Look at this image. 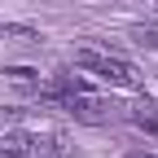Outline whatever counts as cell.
<instances>
[{
	"instance_id": "cell-7",
	"label": "cell",
	"mask_w": 158,
	"mask_h": 158,
	"mask_svg": "<svg viewBox=\"0 0 158 158\" xmlns=\"http://www.w3.org/2000/svg\"><path fill=\"white\" fill-rule=\"evenodd\" d=\"M136 40H141V44H149V48H158V31H136Z\"/></svg>"
},
{
	"instance_id": "cell-5",
	"label": "cell",
	"mask_w": 158,
	"mask_h": 158,
	"mask_svg": "<svg viewBox=\"0 0 158 158\" xmlns=\"http://www.w3.org/2000/svg\"><path fill=\"white\" fill-rule=\"evenodd\" d=\"M0 40H18V44H40V35L35 27H0Z\"/></svg>"
},
{
	"instance_id": "cell-1",
	"label": "cell",
	"mask_w": 158,
	"mask_h": 158,
	"mask_svg": "<svg viewBox=\"0 0 158 158\" xmlns=\"http://www.w3.org/2000/svg\"><path fill=\"white\" fill-rule=\"evenodd\" d=\"M75 66L92 70L97 79H106V84H114V88H127V92L141 88V75H136V66H132V62H123V57H114V53L84 48V53H75Z\"/></svg>"
},
{
	"instance_id": "cell-8",
	"label": "cell",
	"mask_w": 158,
	"mask_h": 158,
	"mask_svg": "<svg viewBox=\"0 0 158 158\" xmlns=\"http://www.w3.org/2000/svg\"><path fill=\"white\" fill-rule=\"evenodd\" d=\"M123 158H158L154 149H132V154H123Z\"/></svg>"
},
{
	"instance_id": "cell-3",
	"label": "cell",
	"mask_w": 158,
	"mask_h": 158,
	"mask_svg": "<svg viewBox=\"0 0 158 158\" xmlns=\"http://www.w3.org/2000/svg\"><path fill=\"white\" fill-rule=\"evenodd\" d=\"M127 118H132V123L141 127V132H154V136H158V106L149 101V97L132 101V106H127Z\"/></svg>"
},
{
	"instance_id": "cell-2",
	"label": "cell",
	"mask_w": 158,
	"mask_h": 158,
	"mask_svg": "<svg viewBox=\"0 0 158 158\" xmlns=\"http://www.w3.org/2000/svg\"><path fill=\"white\" fill-rule=\"evenodd\" d=\"M53 101H62L75 118H79V123H110V118H114V101H106V97H92L88 88H70V92H57L53 97Z\"/></svg>"
},
{
	"instance_id": "cell-4",
	"label": "cell",
	"mask_w": 158,
	"mask_h": 158,
	"mask_svg": "<svg viewBox=\"0 0 158 158\" xmlns=\"http://www.w3.org/2000/svg\"><path fill=\"white\" fill-rule=\"evenodd\" d=\"M5 75H9V84L18 92H44V79H40V70H31V66H9Z\"/></svg>"
},
{
	"instance_id": "cell-6",
	"label": "cell",
	"mask_w": 158,
	"mask_h": 158,
	"mask_svg": "<svg viewBox=\"0 0 158 158\" xmlns=\"http://www.w3.org/2000/svg\"><path fill=\"white\" fill-rule=\"evenodd\" d=\"M18 123H22V114H18V110H0V136L18 132Z\"/></svg>"
}]
</instances>
